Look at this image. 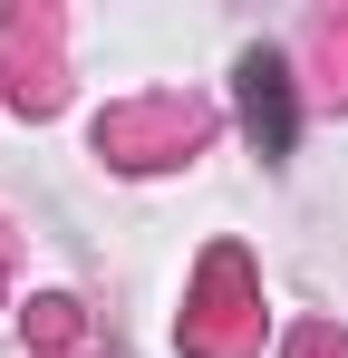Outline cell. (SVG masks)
<instances>
[{
	"label": "cell",
	"mask_w": 348,
	"mask_h": 358,
	"mask_svg": "<svg viewBox=\"0 0 348 358\" xmlns=\"http://www.w3.org/2000/svg\"><path fill=\"white\" fill-rule=\"evenodd\" d=\"M300 358H348V339H329V329H310V339H300Z\"/></svg>",
	"instance_id": "6"
},
{
	"label": "cell",
	"mask_w": 348,
	"mask_h": 358,
	"mask_svg": "<svg viewBox=\"0 0 348 358\" xmlns=\"http://www.w3.org/2000/svg\"><path fill=\"white\" fill-rule=\"evenodd\" d=\"M203 126L213 117L194 97H136V107L97 117V155H116V165H174V155L203 145Z\"/></svg>",
	"instance_id": "1"
},
{
	"label": "cell",
	"mask_w": 348,
	"mask_h": 358,
	"mask_svg": "<svg viewBox=\"0 0 348 358\" xmlns=\"http://www.w3.org/2000/svg\"><path fill=\"white\" fill-rule=\"evenodd\" d=\"M242 117H252V136H261V155L290 145V68L271 59V49L242 59Z\"/></svg>",
	"instance_id": "3"
},
{
	"label": "cell",
	"mask_w": 348,
	"mask_h": 358,
	"mask_svg": "<svg viewBox=\"0 0 348 358\" xmlns=\"http://www.w3.org/2000/svg\"><path fill=\"white\" fill-rule=\"evenodd\" d=\"M310 59H319V87H329V97H348V10L310 20Z\"/></svg>",
	"instance_id": "5"
},
{
	"label": "cell",
	"mask_w": 348,
	"mask_h": 358,
	"mask_svg": "<svg viewBox=\"0 0 348 358\" xmlns=\"http://www.w3.org/2000/svg\"><path fill=\"white\" fill-rule=\"evenodd\" d=\"M0 78L20 107H49L58 97V20L49 10H10L0 20Z\"/></svg>",
	"instance_id": "2"
},
{
	"label": "cell",
	"mask_w": 348,
	"mask_h": 358,
	"mask_svg": "<svg viewBox=\"0 0 348 358\" xmlns=\"http://www.w3.org/2000/svg\"><path fill=\"white\" fill-rule=\"evenodd\" d=\"M194 349L203 358H232V349H252V320H242V262H213V320H194Z\"/></svg>",
	"instance_id": "4"
}]
</instances>
